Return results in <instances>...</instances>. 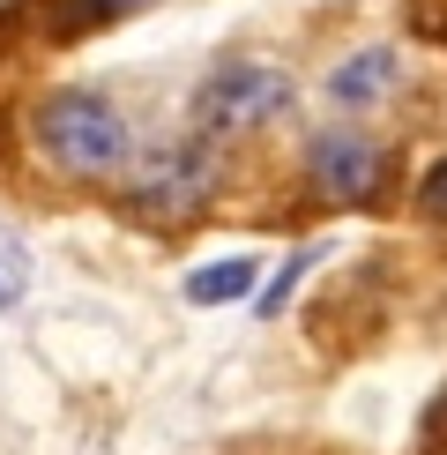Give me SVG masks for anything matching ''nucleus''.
<instances>
[{
  "mask_svg": "<svg viewBox=\"0 0 447 455\" xmlns=\"http://www.w3.org/2000/svg\"><path fill=\"white\" fill-rule=\"evenodd\" d=\"M37 149L74 180H105V172H127L135 127H127V112L112 98H98V90H52V98L37 105Z\"/></svg>",
  "mask_w": 447,
  "mask_h": 455,
  "instance_id": "nucleus-1",
  "label": "nucleus"
},
{
  "mask_svg": "<svg viewBox=\"0 0 447 455\" xmlns=\"http://www.w3.org/2000/svg\"><path fill=\"white\" fill-rule=\"evenodd\" d=\"M291 105V75L269 60H224L209 68V83L194 90V120L209 135H239V127H261Z\"/></svg>",
  "mask_w": 447,
  "mask_h": 455,
  "instance_id": "nucleus-2",
  "label": "nucleus"
},
{
  "mask_svg": "<svg viewBox=\"0 0 447 455\" xmlns=\"http://www.w3.org/2000/svg\"><path fill=\"white\" fill-rule=\"evenodd\" d=\"M209 195H216V149L209 142L164 149V157L135 180V210H149V217H186V210H201Z\"/></svg>",
  "mask_w": 447,
  "mask_h": 455,
  "instance_id": "nucleus-3",
  "label": "nucleus"
},
{
  "mask_svg": "<svg viewBox=\"0 0 447 455\" xmlns=\"http://www.w3.org/2000/svg\"><path fill=\"white\" fill-rule=\"evenodd\" d=\"M306 172L321 187L328 202H365L372 187H380V149L365 135H350V127H328V135H313L306 149Z\"/></svg>",
  "mask_w": 447,
  "mask_h": 455,
  "instance_id": "nucleus-4",
  "label": "nucleus"
},
{
  "mask_svg": "<svg viewBox=\"0 0 447 455\" xmlns=\"http://www.w3.org/2000/svg\"><path fill=\"white\" fill-rule=\"evenodd\" d=\"M254 276H261L254 254H224V261H209V269L186 276V299H194V307H231V299L254 291Z\"/></svg>",
  "mask_w": 447,
  "mask_h": 455,
  "instance_id": "nucleus-5",
  "label": "nucleus"
},
{
  "mask_svg": "<svg viewBox=\"0 0 447 455\" xmlns=\"http://www.w3.org/2000/svg\"><path fill=\"white\" fill-rule=\"evenodd\" d=\"M396 68H403L396 52H358V60H343L328 75V90H335V105H372L388 83H396Z\"/></svg>",
  "mask_w": 447,
  "mask_h": 455,
  "instance_id": "nucleus-6",
  "label": "nucleus"
},
{
  "mask_svg": "<svg viewBox=\"0 0 447 455\" xmlns=\"http://www.w3.org/2000/svg\"><path fill=\"white\" fill-rule=\"evenodd\" d=\"M23 291H30V246L15 239V224H0V314L23 307Z\"/></svg>",
  "mask_w": 447,
  "mask_h": 455,
  "instance_id": "nucleus-7",
  "label": "nucleus"
},
{
  "mask_svg": "<svg viewBox=\"0 0 447 455\" xmlns=\"http://www.w3.org/2000/svg\"><path fill=\"white\" fill-rule=\"evenodd\" d=\"M306 269H313V246H306V254H291L284 269H276V283H269V291H261V314H284V299H291V283L306 276Z\"/></svg>",
  "mask_w": 447,
  "mask_h": 455,
  "instance_id": "nucleus-8",
  "label": "nucleus"
},
{
  "mask_svg": "<svg viewBox=\"0 0 447 455\" xmlns=\"http://www.w3.org/2000/svg\"><path fill=\"white\" fill-rule=\"evenodd\" d=\"M135 0H74V8H60V30H82V23H98V15H127Z\"/></svg>",
  "mask_w": 447,
  "mask_h": 455,
  "instance_id": "nucleus-9",
  "label": "nucleus"
},
{
  "mask_svg": "<svg viewBox=\"0 0 447 455\" xmlns=\"http://www.w3.org/2000/svg\"><path fill=\"white\" fill-rule=\"evenodd\" d=\"M418 202H425V217H447V164H433V172H425Z\"/></svg>",
  "mask_w": 447,
  "mask_h": 455,
  "instance_id": "nucleus-10",
  "label": "nucleus"
}]
</instances>
